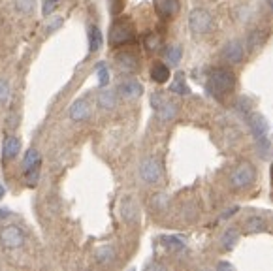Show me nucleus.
Returning a JSON list of instances; mask_svg holds the SVG:
<instances>
[{
	"label": "nucleus",
	"mask_w": 273,
	"mask_h": 271,
	"mask_svg": "<svg viewBox=\"0 0 273 271\" xmlns=\"http://www.w3.org/2000/svg\"><path fill=\"white\" fill-rule=\"evenodd\" d=\"M19 151H21V139L17 138V136H10V138H6L4 147H2V157H4V160L15 159V157L19 154Z\"/></svg>",
	"instance_id": "f8f14e48"
},
{
	"label": "nucleus",
	"mask_w": 273,
	"mask_h": 271,
	"mask_svg": "<svg viewBox=\"0 0 273 271\" xmlns=\"http://www.w3.org/2000/svg\"><path fill=\"white\" fill-rule=\"evenodd\" d=\"M102 42H104V38H102V32H100V28L98 27H91V30H89V49L91 51H98L102 47Z\"/></svg>",
	"instance_id": "412c9836"
},
{
	"label": "nucleus",
	"mask_w": 273,
	"mask_h": 271,
	"mask_svg": "<svg viewBox=\"0 0 273 271\" xmlns=\"http://www.w3.org/2000/svg\"><path fill=\"white\" fill-rule=\"evenodd\" d=\"M57 4H59V0H44V6H42V14L46 15H51L57 10Z\"/></svg>",
	"instance_id": "c85d7f7f"
},
{
	"label": "nucleus",
	"mask_w": 273,
	"mask_h": 271,
	"mask_svg": "<svg viewBox=\"0 0 273 271\" xmlns=\"http://www.w3.org/2000/svg\"><path fill=\"white\" fill-rule=\"evenodd\" d=\"M157 113H159V117L162 121H172L175 119V115H177V106H175L173 102H170V100H166V102L162 104V107L157 109Z\"/></svg>",
	"instance_id": "aec40b11"
},
{
	"label": "nucleus",
	"mask_w": 273,
	"mask_h": 271,
	"mask_svg": "<svg viewBox=\"0 0 273 271\" xmlns=\"http://www.w3.org/2000/svg\"><path fill=\"white\" fill-rule=\"evenodd\" d=\"M145 46L149 51H154V49H159L160 46V38L157 36V34H149L145 38Z\"/></svg>",
	"instance_id": "7c9ffc66"
},
{
	"label": "nucleus",
	"mask_w": 273,
	"mask_h": 271,
	"mask_svg": "<svg viewBox=\"0 0 273 271\" xmlns=\"http://www.w3.org/2000/svg\"><path fill=\"white\" fill-rule=\"evenodd\" d=\"M121 215H123V218L127 222H136L138 220V205H136V202L132 198L123 200V204H121Z\"/></svg>",
	"instance_id": "4468645a"
},
{
	"label": "nucleus",
	"mask_w": 273,
	"mask_h": 271,
	"mask_svg": "<svg viewBox=\"0 0 273 271\" xmlns=\"http://www.w3.org/2000/svg\"><path fill=\"white\" fill-rule=\"evenodd\" d=\"M4 192H6V190H4V185H2V183H0V200L4 198Z\"/></svg>",
	"instance_id": "f704fd0d"
},
{
	"label": "nucleus",
	"mask_w": 273,
	"mask_h": 271,
	"mask_svg": "<svg viewBox=\"0 0 273 271\" xmlns=\"http://www.w3.org/2000/svg\"><path fill=\"white\" fill-rule=\"evenodd\" d=\"M119 93H121V96H125L127 100H134V98H140L141 96L143 87H141L136 80H127L119 85Z\"/></svg>",
	"instance_id": "6e6552de"
},
{
	"label": "nucleus",
	"mask_w": 273,
	"mask_h": 271,
	"mask_svg": "<svg viewBox=\"0 0 273 271\" xmlns=\"http://www.w3.org/2000/svg\"><path fill=\"white\" fill-rule=\"evenodd\" d=\"M134 40V27L128 21H117L109 30V44L111 46H123Z\"/></svg>",
	"instance_id": "20e7f679"
},
{
	"label": "nucleus",
	"mask_w": 273,
	"mask_h": 271,
	"mask_svg": "<svg viewBox=\"0 0 273 271\" xmlns=\"http://www.w3.org/2000/svg\"><path fill=\"white\" fill-rule=\"evenodd\" d=\"M42 164V157L40 152L36 151V149H28L25 152V159H23V168H25V172H30V170H38Z\"/></svg>",
	"instance_id": "2eb2a0df"
},
{
	"label": "nucleus",
	"mask_w": 273,
	"mask_h": 271,
	"mask_svg": "<svg viewBox=\"0 0 273 271\" xmlns=\"http://www.w3.org/2000/svg\"><path fill=\"white\" fill-rule=\"evenodd\" d=\"M94 258H96L98 264H109V262H113L115 260V249L113 247H109V245H104V247H100V249H96Z\"/></svg>",
	"instance_id": "f3484780"
},
{
	"label": "nucleus",
	"mask_w": 273,
	"mask_h": 271,
	"mask_svg": "<svg viewBox=\"0 0 273 271\" xmlns=\"http://www.w3.org/2000/svg\"><path fill=\"white\" fill-rule=\"evenodd\" d=\"M151 78L153 81L157 83H166L170 80V68L166 64H162V62H157L153 68H151Z\"/></svg>",
	"instance_id": "a211bd4d"
},
{
	"label": "nucleus",
	"mask_w": 273,
	"mask_h": 271,
	"mask_svg": "<svg viewBox=\"0 0 273 271\" xmlns=\"http://www.w3.org/2000/svg\"><path fill=\"white\" fill-rule=\"evenodd\" d=\"M271 173H273V172H271Z\"/></svg>",
	"instance_id": "e433bc0d"
},
{
	"label": "nucleus",
	"mask_w": 273,
	"mask_h": 271,
	"mask_svg": "<svg viewBox=\"0 0 273 271\" xmlns=\"http://www.w3.org/2000/svg\"><path fill=\"white\" fill-rule=\"evenodd\" d=\"M60 25H62V19H60V17H59V19H55L53 23H51V25L47 27V30H55V28H59Z\"/></svg>",
	"instance_id": "473e14b6"
},
{
	"label": "nucleus",
	"mask_w": 273,
	"mask_h": 271,
	"mask_svg": "<svg viewBox=\"0 0 273 271\" xmlns=\"http://www.w3.org/2000/svg\"><path fill=\"white\" fill-rule=\"evenodd\" d=\"M269 2V8H271V12H273V0H267Z\"/></svg>",
	"instance_id": "c9c22d12"
},
{
	"label": "nucleus",
	"mask_w": 273,
	"mask_h": 271,
	"mask_svg": "<svg viewBox=\"0 0 273 271\" xmlns=\"http://www.w3.org/2000/svg\"><path fill=\"white\" fill-rule=\"evenodd\" d=\"M164 102H166V98H164V94H162V93H154V94H151V106H153L154 109H160Z\"/></svg>",
	"instance_id": "2f4dec72"
},
{
	"label": "nucleus",
	"mask_w": 273,
	"mask_h": 271,
	"mask_svg": "<svg viewBox=\"0 0 273 271\" xmlns=\"http://www.w3.org/2000/svg\"><path fill=\"white\" fill-rule=\"evenodd\" d=\"M188 27L194 34H206L211 30L213 27V19H211V14L207 10H202V8H196L190 12L188 15Z\"/></svg>",
	"instance_id": "f03ea898"
},
{
	"label": "nucleus",
	"mask_w": 273,
	"mask_h": 271,
	"mask_svg": "<svg viewBox=\"0 0 273 271\" xmlns=\"http://www.w3.org/2000/svg\"><path fill=\"white\" fill-rule=\"evenodd\" d=\"M98 106L104 107V109H113L117 106V93L111 91V89H104L98 94Z\"/></svg>",
	"instance_id": "dca6fc26"
},
{
	"label": "nucleus",
	"mask_w": 273,
	"mask_h": 271,
	"mask_svg": "<svg viewBox=\"0 0 273 271\" xmlns=\"http://www.w3.org/2000/svg\"><path fill=\"white\" fill-rule=\"evenodd\" d=\"M162 243L166 245L168 249H173V251H179V249H183L185 245H183V241L177 238H164L162 239Z\"/></svg>",
	"instance_id": "cd10ccee"
},
{
	"label": "nucleus",
	"mask_w": 273,
	"mask_h": 271,
	"mask_svg": "<svg viewBox=\"0 0 273 271\" xmlns=\"http://www.w3.org/2000/svg\"><path fill=\"white\" fill-rule=\"evenodd\" d=\"M266 228V222L260 217H251L245 220V231L247 234H256V231H262Z\"/></svg>",
	"instance_id": "5701e85b"
},
{
	"label": "nucleus",
	"mask_w": 273,
	"mask_h": 271,
	"mask_svg": "<svg viewBox=\"0 0 273 271\" xmlns=\"http://www.w3.org/2000/svg\"><path fill=\"white\" fill-rule=\"evenodd\" d=\"M238 239H240V234H238V230H226L224 231V236L220 238V245H222V249L224 251H232L233 247L238 245Z\"/></svg>",
	"instance_id": "6ab92c4d"
},
{
	"label": "nucleus",
	"mask_w": 273,
	"mask_h": 271,
	"mask_svg": "<svg viewBox=\"0 0 273 271\" xmlns=\"http://www.w3.org/2000/svg\"><path fill=\"white\" fill-rule=\"evenodd\" d=\"M10 100V85L6 80H0V106H6Z\"/></svg>",
	"instance_id": "bb28decb"
},
{
	"label": "nucleus",
	"mask_w": 273,
	"mask_h": 271,
	"mask_svg": "<svg viewBox=\"0 0 273 271\" xmlns=\"http://www.w3.org/2000/svg\"><path fill=\"white\" fill-rule=\"evenodd\" d=\"M243 55H245V49H243V46H241L240 42H230V44H226V47H224V51H222V57L228 60V62H241L243 60Z\"/></svg>",
	"instance_id": "1a4fd4ad"
},
{
	"label": "nucleus",
	"mask_w": 273,
	"mask_h": 271,
	"mask_svg": "<svg viewBox=\"0 0 273 271\" xmlns=\"http://www.w3.org/2000/svg\"><path fill=\"white\" fill-rule=\"evenodd\" d=\"M170 91L177 94H188V85L185 83V73L179 72L175 75V80H173L172 85H170Z\"/></svg>",
	"instance_id": "4be33fe9"
},
{
	"label": "nucleus",
	"mask_w": 273,
	"mask_h": 271,
	"mask_svg": "<svg viewBox=\"0 0 273 271\" xmlns=\"http://www.w3.org/2000/svg\"><path fill=\"white\" fill-rule=\"evenodd\" d=\"M154 10L164 17H172L179 12V0H154Z\"/></svg>",
	"instance_id": "9b49d317"
},
{
	"label": "nucleus",
	"mask_w": 273,
	"mask_h": 271,
	"mask_svg": "<svg viewBox=\"0 0 273 271\" xmlns=\"http://www.w3.org/2000/svg\"><path fill=\"white\" fill-rule=\"evenodd\" d=\"M0 243H2L4 249H10V251L19 249V247L25 245V231L15 224L4 226V228L0 230Z\"/></svg>",
	"instance_id": "7ed1b4c3"
},
{
	"label": "nucleus",
	"mask_w": 273,
	"mask_h": 271,
	"mask_svg": "<svg viewBox=\"0 0 273 271\" xmlns=\"http://www.w3.org/2000/svg\"><path fill=\"white\" fill-rule=\"evenodd\" d=\"M117 64L125 73H132L138 70V59L132 53H119L117 55Z\"/></svg>",
	"instance_id": "ddd939ff"
},
{
	"label": "nucleus",
	"mask_w": 273,
	"mask_h": 271,
	"mask_svg": "<svg viewBox=\"0 0 273 271\" xmlns=\"http://www.w3.org/2000/svg\"><path fill=\"white\" fill-rule=\"evenodd\" d=\"M34 8H36V0H15V10L19 14H32Z\"/></svg>",
	"instance_id": "393cba45"
},
{
	"label": "nucleus",
	"mask_w": 273,
	"mask_h": 271,
	"mask_svg": "<svg viewBox=\"0 0 273 271\" xmlns=\"http://www.w3.org/2000/svg\"><path fill=\"white\" fill-rule=\"evenodd\" d=\"M249 128H251V132L254 134L256 139H262L267 136V121L262 115H258V113H253L249 117Z\"/></svg>",
	"instance_id": "0eeeda50"
},
{
	"label": "nucleus",
	"mask_w": 273,
	"mask_h": 271,
	"mask_svg": "<svg viewBox=\"0 0 273 271\" xmlns=\"http://www.w3.org/2000/svg\"><path fill=\"white\" fill-rule=\"evenodd\" d=\"M6 217H10V209H6V207H0V220H4Z\"/></svg>",
	"instance_id": "72a5a7b5"
},
{
	"label": "nucleus",
	"mask_w": 273,
	"mask_h": 271,
	"mask_svg": "<svg viewBox=\"0 0 273 271\" xmlns=\"http://www.w3.org/2000/svg\"><path fill=\"white\" fill-rule=\"evenodd\" d=\"M140 175L145 183H159L160 177H162V168H160V162L153 157L149 159H143L140 164Z\"/></svg>",
	"instance_id": "39448f33"
},
{
	"label": "nucleus",
	"mask_w": 273,
	"mask_h": 271,
	"mask_svg": "<svg viewBox=\"0 0 273 271\" xmlns=\"http://www.w3.org/2000/svg\"><path fill=\"white\" fill-rule=\"evenodd\" d=\"M233 85H236V78H233L232 70L224 66L215 68L207 80V91L217 100H222L226 94L232 93Z\"/></svg>",
	"instance_id": "f257e3e1"
},
{
	"label": "nucleus",
	"mask_w": 273,
	"mask_h": 271,
	"mask_svg": "<svg viewBox=\"0 0 273 271\" xmlns=\"http://www.w3.org/2000/svg\"><path fill=\"white\" fill-rule=\"evenodd\" d=\"M96 75H98V83H100L102 87H106L107 83H109V70H107V66L104 62H100V64L96 66Z\"/></svg>",
	"instance_id": "a878e982"
},
{
	"label": "nucleus",
	"mask_w": 273,
	"mask_h": 271,
	"mask_svg": "<svg viewBox=\"0 0 273 271\" xmlns=\"http://www.w3.org/2000/svg\"><path fill=\"white\" fill-rule=\"evenodd\" d=\"M38 179H40V172H38V170H30V172H25V181H27L28 186H36V185H38Z\"/></svg>",
	"instance_id": "c756f323"
},
{
	"label": "nucleus",
	"mask_w": 273,
	"mask_h": 271,
	"mask_svg": "<svg viewBox=\"0 0 273 271\" xmlns=\"http://www.w3.org/2000/svg\"><path fill=\"white\" fill-rule=\"evenodd\" d=\"M181 57H183V49H181V46H170L168 47L166 59L172 66H177V64H179Z\"/></svg>",
	"instance_id": "b1692460"
},
{
	"label": "nucleus",
	"mask_w": 273,
	"mask_h": 271,
	"mask_svg": "<svg viewBox=\"0 0 273 271\" xmlns=\"http://www.w3.org/2000/svg\"><path fill=\"white\" fill-rule=\"evenodd\" d=\"M254 181V168L251 164H240L230 175V183L236 188H245L247 185H251Z\"/></svg>",
	"instance_id": "423d86ee"
},
{
	"label": "nucleus",
	"mask_w": 273,
	"mask_h": 271,
	"mask_svg": "<svg viewBox=\"0 0 273 271\" xmlns=\"http://www.w3.org/2000/svg\"><path fill=\"white\" fill-rule=\"evenodd\" d=\"M91 115V107H89V102L87 100H75L70 107V119L80 123V121H85L87 117Z\"/></svg>",
	"instance_id": "9d476101"
}]
</instances>
